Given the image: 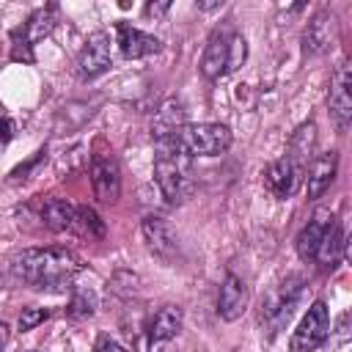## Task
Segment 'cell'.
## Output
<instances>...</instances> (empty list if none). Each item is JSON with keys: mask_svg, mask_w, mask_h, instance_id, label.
Segmentation results:
<instances>
[{"mask_svg": "<svg viewBox=\"0 0 352 352\" xmlns=\"http://www.w3.org/2000/svg\"><path fill=\"white\" fill-rule=\"evenodd\" d=\"M77 272L80 258L66 248H28L11 258V275L33 289H66Z\"/></svg>", "mask_w": 352, "mask_h": 352, "instance_id": "6da1fadb", "label": "cell"}, {"mask_svg": "<svg viewBox=\"0 0 352 352\" xmlns=\"http://www.w3.org/2000/svg\"><path fill=\"white\" fill-rule=\"evenodd\" d=\"M154 179L168 204H182L192 192V160L182 154L170 140H157Z\"/></svg>", "mask_w": 352, "mask_h": 352, "instance_id": "7a4b0ae2", "label": "cell"}, {"mask_svg": "<svg viewBox=\"0 0 352 352\" xmlns=\"http://www.w3.org/2000/svg\"><path fill=\"white\" fill-rule=\"evenodd\" d=\"M162 140H170L182 154L195 160V157H220V154H226L234 143V135L226 124H217V121H198V124L184 121L179 129H173Z\"/></svg>", "mask_w": 352, "mask_h": 352, "instance_id": "3957f363", "label": "cell"}, {"mask_svg": "<svg viewBox=\"0 0 352 352\" xmlns=\"http://www.w3.org/2000/svg\"><path fill=\"white\" fill-rule=\"evenodd\" d=\"M248 58V41L231 28H217L201 55V74L206 80H220L223 74L236 72Z\"/></svg>", "mask_w": 352, "mask_h": 352, "instance_id": "277c9868", "label": "cell"}, {"mask_svg": "<svg viewBox=\"0 0 352 352\" xmlns=\"http://www.w3.org/2000/svg\"><path fill=\"white\" fill-rule=\"evenodd\" d=\"M300 292H302V278L300 275H289L286 280H280L264 300L261 305V322L270 327V333L275 336L294 314V305L300 302Z\"/></svg>", "mask_w": 352, "mask_h": 352, "instance_id": "5b68a950", "label": "cell"}, {"mask_svg": "<svg viewBox=\"0 0 352 352\" xmlns=\"http://www.w3.org/2000/svg\"><path fill=\"white\" fill-rule=\"evenodd\" d=\"M330 338V308L324 300H314L297 330L292 333V352H316Z\"/></svg>", "mask_w": 352, "mask_h": 352, "instance_id": "8992f818", "label": "cell"}, {"mask_svg": "<svg viewBox=\"0 0 352 352\" xmlns=\"http://www.w3.org/2000/svg\"><path fill=\"white\" fill-rule=\"evenodd\" d=\"M352 72H349V63H338V69L333 72L330 77V94H327V110H330V118L336 124V129L344 135L352 124Z\"/></svg>", "mask_w": 352, "mask_h": 352, "instance_id": "52a82bcc", "label": "cell"}, {"mask_svg": "<svg viewBox=\"0 0 352 352\" xmlns=\"http://www.w3.org/2000/svg\"><path fill=\"white\" fill-rule=\"evenodd\" d=\"M113 63V55H110V36L104 30H94L80 55H77V77L80 80H96L99 74H104Z\"/></svg>", "mask_w": 352, "mask_h": 352, "instance_id": "ba28073f", "label": "cell"}, {"mask_svg": "<svg viewBox=\"0 0 352 352\" xmlns=\"http://www.w3.org/2000/svg\"><path fill=\"white\" fill-rule=\"evenodd\" d=\"M140 231H143V242H146V248H148L151 256H157V258L165 261V264H173V261H176V256H179V242H176V234H173V228L168 226L165 217H160V214H146Z\"/></svg>", "mask_w": 352, "mask_h": 352, "instance_id": "9c48e42d", "label": "cell"}, {"mask_svg": "<svg viewBox=\"0 0 352 352\" xmlns=\"http://www.w3.org/2000/svg\"><path fill=\"white\" fill-rule=\"evenodd\" d=\"M91 187L94 195L102 204H116L121 195V168L116 157L110 154H96L91 160Z\"/></svg>", "mask_w": 352, "mask_h": 352, "instance_id": "30bf717a", "label": "cell"}, {"mask_svg": "<svg viewBox=\"0 0 352 352\" xmlns=\"http://www.w3.org/2000/svg\"><path fill=\"white\" fill-rule=\"evenodd\" d=\"M338 38V19L333 11H316L302 33V50L305 55H322L327 52Z\"/></svg>", "mask_w": 352, "mask_h": 352, "instance_id": "8fae6325", "label": "cell"}, {"mask_svg": "<svg viewBox=\"0 0 352 352\" xmlns=\"http://www.w3.org/2000/svg\"><path fill=\"white\" fill-rule=\"evenodd\" d=\"M302 168L297 162H292L289 157H280L275 162H270L264 168V187L275 195V198H292L297 190H300V182H302Z\"/></svg>", "mask_w": 352, "mask_h": 352, "instance_id": "7c38bea8", "label": "cell"}, {"mask_svg": "<svg viewBox=\"0 0 352 352\" xmlns=\"http://www.w3.org/2000/svg\"><path fill=\"white\" fill-rule=\"evenodd\" d=\"M116 44L121 50V55L126 60H138V58H148L157 55L162 50V41L151 33H143L138 28H132L129 22H116Z\"/></svg>", "mask_w": 352, "mask_h": 352, "instance_id": "4fadbf2b", "label": "cell"}, {"mask_svg": "<svg viewBox=\"0 0 352 352\" xmlns=\"http://www.w3.org/2000/svg\"><path fill=\"white\" fill-rule=\"evenodd\" d=\"M248 300H250V292H248L245 280L239 275L228 272L220 283V292H217V316L226 322H236L245 314Z\"/></svg>", "mask_w": 352, "mask_h": 352, "instance_id": "5bb4252c", "label": "cell"}, {"mask_svg": "<svg viewBox=\"0 0 352 352\" xmlns=\"http://www.w3.org/2000/svg\"><path fill=\"white\" fill-rule=\"evenodd\" d=\"M338 173V154L336 151H322L308 162V176H305V187H308V198L316 201L322 198L330 184L336 182Z\"/></svg>", "mask_w": 352, "mask_h": 352, "instance_id": "9a60e30c", "label": "cell"}, {"mask_svg": "<svg viewBox=\"0 0 352 352\" xmlns=\"http://www.w3.org/2000/svg\"><path fill=\"white\" fill-rule=\"evenodd\" d=\"M344 248H346V236H344V228L336 217L327 220L324 231H322V239H319V248H316V256L314 261L322 267V270H333L341 256H344Z\"/></svg>", "mask_w": 352, "mask_h": 352, "instance_id": "2e32d148", "label": "cell"}, {"mask_svg": "<svg viewBox=\"0 0 352 352\" xmlns=\"http://www.w3.org/2000/svg\"><path fill=\"white\" fill-rule=\"evenodd\" d=\"M286 157H289L292 162H297L302 170L308 168V162L316 157V124H314V121H305V124H300V126L294 129V135H292V140H289Z\"/></svg>", "mask_w": 352, "mask_h": 352, "instance_id": "e0dca14e", "label": "cell"}, {"mask_svg": "<svg viewBox=\"0 0 352 352\" xmlns=\"http://www.w3.org/2000/svg\"><path fill=\"white\" fill-rule=\"evenodd\" d=\"M182 322H184V314L179 305H162L151 322H148V341H173L182 330Z\"/></svg>", "mask_w": 352, "mask_h": 352, "instance_id": "ac0fdd59", "label": "cell"}, {"mask_svg": "<svg viewBox=\"0 0 352 352\" xmlns=\"http://www.w3.org/2000/svg\"><path fill=\"white\" fill-rule=\"evenodd\" d=\"M55 22H58V6H44V8L33 11L30 19H28V22L22 25V30H19L25 47L30 50V47H36L41 38H47V36L52 33Z\"/></svg>", "mask_w": 352, "mask_h": 352, "instance_id": "d6986e66", "label": "cell"}, {"mask_svg": "<svg viewBox=\"0 0 352 352\" xmlns=\"http://www.w3.org/2000/svg\"><path fill=\"white\" fill-rule=\"evenodd\" d=\"M74 220H77V206L63 201V198H50L41 206V223L50 231H72L74 234Z\"/></svg>", "mask_w": 352, "mask_h": 352, "instance_id": "ffe728a7", "label": "cell"}, {"mask_svg": "<svg viewBox=\"0 0 352 352\" xmlns=\"http://www.w3.org/2000/svg\"><path fill=\"white\" fill-rule=\"evenodd\" d=\"M184 124V110L176 99H165L160 104V110H154V118H151V138L154 140H162L168 138L173 129H179Z\"/></svg>", "mask_w": 352, "mask_h": 352, "instance_id": "44dd1931", "label": "cell"}, {"mask_svg": "<svg viewBox=\"0 0 352 352\" xmlns=\"http://www.w3.org/2000/svg\"><path fill=\"white\" fill-rule=\"evenodd\" d=\"M327 220H330V214H324V212H319L300 234H297V239H294V248H297V256L302 258V261H314V256H316V248H319V239H322V231H324V226H327Z\"/></svg>", "mask_w": 352, "mask_h": 352, "instance_id": "7402d4cb", "label": "cell"}, {"mask_svg": "<svg viewBox=\"0 0 352 352\" xmlns=\"http://www.w3.org/2000/svg\"><path fill=\"white\" fill-rule=\"evenodd\" d=\"M74 234L88 236V239H102L104 236V223L91 206H77V220H74Z\"/></svg>", "mask_w": 352, "mask_h": 352, "instance_id": "603a6c76", "label": "cell"}, {"mask_svg": "<svg viewBox=\"0 0 352 352\" xmlns=\"http://www.w3.org/2000/svg\"><path fill=\"white\" fill-rule=\"evenodd\" d=\"M94 311H96V294H94L91 289H85V286H77L74 294H72V300H69L66 314H69L72 319H85V316H91Z\"/></svg>", "mask_w": 352, "mask_h": 352, "instance_id": "cb8c5ba5", "label": "cell"}, {"mask_svg": "<svg viewBox=\"0 0 352 352\" xmlns=\"http://www.w3.org/2000/svg\"><path fill=\"white\" fill-rule=\"evenodd\" d=\"M47 316H50L47 308H25V311L19 314V330H33V327L41 324Z\"/></svg>", "mask_w": 352, "mask_h": 352, "instance_id": "d4e9b609", "label": "cell"}, {"mask_svg": "<svg viewBox=\"0 0 352 352\" xmlns=\"http://www.w3.org/2000/svg\"><path fill=\"white\" fill-rule=\"evenodd\" d=\"M94 352H126L118 341H113V338H107V336H102L99 341H96V346H94Z\"/></svg>", "mask_w": 352, "mask_h": 352, "instance_id": "484cf974", "label": "cell"}, {"mask_svg": "<svg viewBox=\"0 0 352 352\" xmlns=\"http://www.w3.org/2000/svg\"><path fill=\"white\" fill-rule=\"evenodd\" d=\"M170 11V3L165 0V3H146V8H143V14L146 16H162V14H168Z\"/></svg>", "mask_w": 352, "mask_h": 352, "instance_id": "4316f807", "label": "cell"}, {"mask_svg": "<svg viewBox=\"0 0 352 352\" xmlns=\"http://www.w3.org/2000/svg\"><path fill=\"white\" fill-rule=\"evenodd\" d=\"M11 121L8 118H0V143H6V140H11Z\"/></svg>", "mask_w": 352, "mask_h": 352, "instance_id": "83f0119b", "label": "cell"}, {"mask_svg": "<svg viewBox=\"0 0 352 352\" xmlns=\"http://www.w3.org/2000/svg\"><path fill=\"white\" fill-rule=\"evenodd\" d=\"M198 11H214V8H223V0H212V3H195Z\"/></svg>", "mask_w": 352, "mask_h": 352, "instance_id": "f1b7e54d", "label": "cell"}, {"mask_svg": "<svg viewBox=\"0 0 352 352\" xmlns=\"http://www.w3.org/2000/svg\"><path fill=\"white\" fill-rule=\"evenodd\" d=\"M151 352H173V344L170 341H154L151 344Z\"/></svg>", "mask_w": 352, "mask_h": 352, "instance_id": "f546056e", "label": "cell"}, {"mask_svg": "<svg viewBox=\"0 0 352 352\" xmlns=\"http://www.w3.org/2000/svg\"><path fill=\"white\" fill-rule=\"evenodd\" d=\"M8 333H11V327L6 324V322H0V349L6 346V341H8Z\"/></svg>", "mask_w": 352, "mask_h": 352, "instance_id": "4dcf8cb0", "label": "cell"}, {"mask_svg": "<svg viewBox=\"0 0 352 352\" xmlns=\"http://www.w3.org/2000/svg\"><path fill=\"white\" fill-rule=\"evenodd\" d=\"M0 289H3V278H0Z\"/></svg>", "mask_w": 352, "mask_h": 352, "instance_id": "1f68e13d", "label": "cell"}]
</instances>
